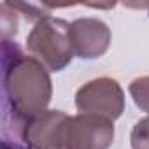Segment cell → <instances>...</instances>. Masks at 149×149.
<instances>
[{
    "mask_svg": "<svg viewBox=\"0 0 149 149\" xmlns=\"http://www.w3.org/2000/svg\"><path fill=\"white\" fill-rule=\"evenodd\" d=\"M63 111H46L28 123L26 137L32 149H60L63 126L67 121Z\"/></svg>",
    "mask_w": 149,
    "mask_h": 149,
    "instance_id": "cell-6",
    "label": "cell"
},
{
    "mask_svg": "<svg viewBox=\"0 0 149 149\" xmlns=\"http://www.w3.org/2000/svg\"><path fill=\"white\" fill-rule=\"evenodd\" d=\"M132 149H149V116L135 123L130 133Z\"/></svg>",
    "mask_w": 149,
    "mask_h": 149,
    "instance_id": "cell-9",
    "label": "cell"
},
{
    "mask_svg": "<svg viewBox=\"0 0 149 149\" xmlns=\"http://www.w3.org/2000/svg\"><path fill=\"white\" fill-rule=\"evenodd\" d=\"M128 91L135 102V105L149 114V76H142L137 77L130 83Z\"/></svg>",
    "mask_w": 149,
    "mask_h": 149,
    "instance_id": "cell-7",
    "label": "cell"
},
{
    "mask_svg": "<svg viewBox=\"0 0 149 149\" xmlns=\"http://www.w3.org/2000/svg\"><path fill=\"white\" fill-rule=\"evenodd\" d=\"M68 37L74 54L86 60L100 58L111 46L109 26L97 18H79L72 21Z\"/></svg>",
    "mask_w": 149,
    "mask_h": 149,
    "instance_id": "cell-5",
    "label": "cell"
},
{
    "mask_svg": "<svg viewBox=\"0 0 149 149\" xmlns=\"http://www.w3.org/2000/svg\"><path fill=\"white\" fill-rule=\"evenodd\" d=\"M125 7H132V9H146L149 13V2H140V4H126L125 2Z\"/></svg>",
    "mask_w": 149,
    "mask_h": 149,
    "instance_id": "cell-10",
    "label": "cell"
},
{
    "mask_svg": "<svg viewBox=\"0 0 149 149\" xmlns=\"http://www.w3.org/2000/svg\"><path fill=\"white\" fill-rule=\"evenodd\" d=\"M68 30L70 23L49 14L33 25L26 37V47L46 68L60 72L68 67L74 58Z\"/></svg>",
    "mask_w": 149,
    "mask_h": 149,
    "instance_id": "cell-2",
    "label": "cell"
},
{
    "mask_svg": "<svg viewBox=\"0 0 149 149\" xmlns=\"http://www.w3.org/2000/svg\"><path fill=\"white\" fill-rule=\"evenodd\" d=\"M53 84L47 68L23 53L16 40H2V109L28 123L47 111Z\"/></svg>",
    "mask_w": 149,
    "mask_h": 149,
    "instance_id": "cell-1",
    "label": "cell"
},
{
    "mask_svg": "<svg viewBox=\"0 0 149 149\" xmlns=\"http://www.w3.org/2000/svg\"><path fill=\"white\" fill-rule=\"evenodd\" d=\"M0 18H2V40H9L18 32V11L9 2H2Z\"/></svg>",
    "mask_w": 149,
    "mask_h": 149,
    "instance_id": "cell-8",
    "label": "cell"
},
{
    "mask_svg": "<svg viewBox=\"0 0 149 149\" xmlns=\"http://www.w3.org/2000/svg\"><path fill=\"white\" fill-rule=\"evenodd\" d=\"M76 107L79 114H93L114 121L125 111V93L116 79L98 77L77 90Z\"/></svg>",
    "mask_w": 149,
    "mask_h": 149,
    "instance_id": "cell-4",
    "label": "cell"
},
{
    "mask_svg": "<svg viewBox=\"0 0 149 149\" xmlns=\"http://www.w3.org/2000/svg\"><path fill=\"white\" fill-rule=\"evenodd\" d=\"M112 140V119L93 114H77L67 118L60 149H109Z\"/></svg>",
    "mask_w": 149,
    "mask_h": 149,
    "instance_id": "cell-3",
    "label": "cell"
}]
</instances>
